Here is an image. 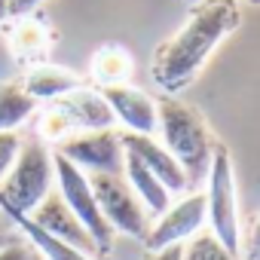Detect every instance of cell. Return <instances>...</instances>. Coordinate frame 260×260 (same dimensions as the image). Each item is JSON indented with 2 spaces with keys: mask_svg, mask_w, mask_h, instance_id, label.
<instances>
[{
  "mask_svg": "<svg viewBox=\"0 0 260 260\" xmlns=\"http://www.w3.org/2000/svg\"><path fill=\"white\" fill-rule=\"evenodd\" d=\"M156 128L162 135V147L178 159L190 187L205 181L217 144L211 141V132H208L202 113L178 101L175 95H169L156 101Z\"/></svg>",
  "mask_w": 260,
  "mask_h": 260,
  "instance_id": "2",
  "label": "cell"
},
{
  "mask_svg": "<svg viewBox=\"0 0 260 260\" xmlns=\"http://www.w3.org/2000/svg\"><path fill=\"white\" fill-rule=\"evenodd\" d=\"M52 104L71 119L74 135L77 132H104V128H113V122H116L113 119V110L107 107V101H104V95L98 89L80 86V89L68 92L64 98H58Z\"/></svg>",
  "mask_w": 260,
  "mask_h": 260,
  "instance_id": "12",
  "label": "cell"
},
{
  "mask_svg": "<svg viewBox=\"0 0 260 260\" xmlns=\"http://www.w3.org/2000/svg\"><path fill=\"white\" fill-rule=\"evenodd\" d=\"M181 254H184V245H175V248H166L159 254H150V260H181Z\"/></svg>",
  "mask_w": 260,
  "mask_h": 260,
  "instance_id": "25",
  "label": "cell"
},
{
  "mask_svg": "<svg viewBox=\"0 0 260 260\" xmlns=\"http://www.w3.org/2000/svg\"><path fill=\"white\" fill-rule=\"evenodd\" d=\"M248 4H260V0H248Z\"/></svg>",
  "mask_w": 260,
  "mask_h": 260,
  "instance_id": "27",
  "label": "cell"
},
{
  "mask_svg": "<svg viewBox=\"0 0 260 260\" xmlns=\"http://www.w3.org/2000/svg\"><path fill=\"white\" fill-rule=\"evenodd\" d=\"M128 74H132V55L122 46H104L92 55V80L98 83V89L122 86L128 83Z\"/></svg>",
  "mask_w": 260,
  "mask_h": 260,
  "instance_id": "16",
  "label": "cell"
},
{
  "mask_svg": "<svg viewBox=\"0 0 260 260\" xmlns=\"http://www.w3.org/2000/svg\"><path fill=\"white\" fill-rule=\"evenodd\" d=\"M55 153L83 169L86 175H122L125 147L113 128L104 132H77L55 144Z\"/></svg>",
  "mask_w": 260,
  "mask_h": 260,
  "instance_id": "7",
  "label": "cell"
},
{
  "mask_svg": "<svg viewBox=\"0 0 260 260\" xmlns=\"http://www.w3.org/2000/svg\"><path fill=\"white\" fill-rule=\"evenodd\" d=\"M181 260H242V257L230 254V251L211 236V230H199V233L184 245Z\"/></svg>",
  "mask_w": 260,
  "mask_h": 260,
  "instance_id": "19",
  "label": "cell"
},
{
  "mask_svg": "<svg viewBox=\"0 0 260 260\" xmlns=\"http://www.w3.org/2000/svg\"><path fill=\"white\" fill-rule=\"evenodd\" d=\"M71 135H74L71 119H68L55 104H49V107L43 110V116H40V141L61 144V141H64V138H71Z\"/></svg>",
  "mask_w": 260,
  "mask_h": 260,
  "instance_id": "20",
  "label": "cell"
},
{
  "mask_svg": "<svg viewBox=\"0 0 260 260\" xmlns=\"http://www.w3.org/2000/svg\"><path fill=\"white\" fill-rule=\"evenodd\" d=\"M122 178L128 181V187L135 190V196L141 199V205L147 208L150 217H159L162 211H169L172 205V193L166 190V184L135 156L125 150V162H122Z\"/></svg>",
  "mask_w": 260,
  "mask_h": 260,
  "instance_id": "14",
  "label": "cell"
},
{
  "mask_svg": "<svg viewBox=\"0 0 260 260\" xmlns=\"http://www.w3.org/2000/svg\"><path fill=\"white\" fill-rule=\"evenodd\" d=\"M119 138H122V147H125L128 153H135V156H138L162 184H166L169 193H184V190H190V181H187L184 169L178 166V159H175L153 135H132V132H122Z\"/></svg>",
  "mask_w": 260,
  "mask_h": 260,
  "instance_id": "11",
  "label": "cell"
},
{
  "mask_svg": "<svg viewBox=\"0 0 260 260\" xmlns=\"http://www.w3.org/2000/svg\"><path fill=\"white\" fill-rule=\"evenodd\" d=\"M28 217H31L40 230H46L49 236H55V239H61V242H68V245H74V248L92 254V257H98L92 236L83 230V223H80L77 214L68 208V202L61 199L58 190H52V193H49V196H46L31 214H28Z\"/></svg>",
  "mask_w": 260,
  "mask_h": 260,
  "instance_id": "10",
  "label": "cell"
},
{
  "mask_svg": "<svg viewBox=\"0 0 260 260\" xmlns=\"http://www.w3.org/2000/svg\"><path fill=\"white\" fill-rule=\"evenodd\" d=\"M89 187H92L98 208L113 233L144 242V236L150 230V214L122 175H89Z\"/></svg>",
  "mask_w": 260,
  "mask_h": 260,
  "instance_id": "6",
  "label": "cell"
},
{
  "mask_svg": "<svg viewBox=\"0 0 260 260\" xmlns=\"http://www.w3.org/2000/svg\"><path fill=\"white\" fill-rule=\"evenodd\" d=\"M7 4L10 0H0V22H4V16H7Z\"/></svg>",
  "mask_w": 260,
  "mask_h": 260,
  "instance_id": "26",
  "label": "cell"
},
{
  "mask_svg": "<svg viewBox=\"0 0 260 260\" xmlns=\"http://www.w3.org/2000/svg\"><path fill=\"white\" fill-rule=\"evenodd\" d=\"M52 184H55V166L49 147L40 138H28L22 141L13 169L0 181V202H7L22 214H31L52 193Z\"/></svg>",
  "mask_w": 260,
  "mask_h": 260,
  "instance_id": "3",
  "label": "cell"
},
{
  "mask_svg": "<svg viewBox=\"0 0 260 260\" xmlns=\"http://www.w3.org/2000/svg\"><path fill=\"white\" fill-rule=\"evenodd\" d=\"M83 86V80L74 74V71H68V68H58V64H37V68H31L28 74H25V80H22V89L34 98V101H58V98H64L68 92H74V89H80Z\"/></svg>",
  "mask_w": 260,
  "mask_h": 260,
  "instance_id": "15",
  "label": "cell"
},
{
  "mask_svg": "<svg viewBox=\"0 0 260 260\" xmlns=\"http://www.w3.org/2000/svg\"><path fill=\"white\" fill-rule=\"evenodd\" d=\"M43 4V0H10V4H7V16H28L34 7H40Z\"/></svg>",
  "mask_w": 260,
  "mask_h": 260,
  "instance_id": "24",
  "label": "cell"
},
{
  "mask_svg": "<svg viewBox=\"0 0 260 260\" xmlns=\"http://www.w3.org/2000/svg\"><path fill=\"white\" fill-rule=\"evenodd\" d=\"M239 19L242 13L236 0H202L187 25L156 49L153 80L166 92H181L190 86L211 52L239 28Z\"/></svg>",
  "mask_w": 260,
  "mask_h": 260,
  "instance_id": "1",
  "label": "cell"
},
{
  "mask_svg": "<svg viewBox=\"0 0 260 260\" xmlns=\"http://www.w3.org/2000/svg\"><path fill=\"white\" fill-rule=\"evenodd\" d=\"M19 147H22L19 132H0V181H4L7 172L13 169V162L19 156Z\"/></svg>",
  "mask_w": 260,
  "mask_h": 260,
  "instance_id": "21",
  "label": "cell"
},
{
  "mask_svg": "<svg viewBox=\"0 0 260 260\" xmlns=\"http://www.w3.org/2000/svg\"><path fill=\"white\" fill-rule=\"evenodd\" d=\"M10 46H13L16 58H22V61H37V58H43L46 49H49V31H46L40 22H34V19H22V22L13 28V34H10Z\"/></svg>",
  "mask_w": 260,
  "mask_h": 260,
  "instance_id": "18",
  "label": "cell"
},
{
  "mask_svg": "<svg viewBox=\"0 0 260 260\" xmlns=\"http://www.w3.org/2000/svg\"><path fill=\"white\" fill-rule=\"evenodd\" d=\"M202 223H205V193L196 190V193L184 196L181 202L169 205V211H162L156 217V223L144 236V248L150 254H159L166 248L184 245L202 230Z\"/></svg>",
  "mask_w": 260,
  "mask_h": 260,
  "instance_id": "8",
  "label": "cell"
},
{
  "mask_svg": "<svg viewBox=\"0 0 260 260\" xmlns=\"http://www.w3.org/2000/svg\"><path fill=\"white\" fill-rule=\"evenodd\" d=\"M0 260H40V257L25 242H7V245H0Z\"/></svg>",
  "mask_w": 260,
  "mask_h": 260,
  "instance_id": "23",
  "label": "cell"
},
{
  "mask_svg": "<svg viewBox=\"0 0 260 260\" xmlns=\"http://www.w3.org/2000/svg\"><path fill=\"white\" fill-rule=\"evenodd\" d=\"M0 245H4V239H0Z\"/></svg>",
  "mask_w": 260,
  "mask_h": 260,
  "instance_id": "28",
  "label": "cell"
},
{
  "mask_svg": "<svg viewBox=\"0 0 260 260\" xmlns=\"http://www.w3.org/2000/svg\"><path fill=\"white\" fill-rule=\"evenodd\" d=\"M37 110V101L22 89V83L0 86V132H16V128L31 119Z\"/></svg>",
  "mask_w": 260,
  "mask_h": 260,
  "instance_id": "17",
  "label": "cell"
},
{
  "mask_svg": "<svg viewBox=\"0 0 260 260\" xmlns=\"http://www.w3.org/2000/svg\"><path fill=\"white\" fill-rule=\"evenodd\" d=\"M52 166H55L58 193L68 202V208L77 214V220L83 223V230L92 236L98 260H110V254H113V236L116 233L110 230V223L104 220V214L98 208V199H95V193L89 187V175L83 169H77L74 162H68L64 156H58V153H52Z\"/></svg>",
  "mask_w": 260,
  "mask_h": 260,
  "instance_id": "5",
  "label": "cell"
},
{
  "mask_svg": "<svg viewBox=\"0 0 260 260\" xmlns=\"http://www.w3.org/2000/svg\"><path fill=\"white\" fill-rule=\"evenodd\" d=\"M208 193H205V220L211 223V236L236 257H242V223H239V199H236V175L233 159L223 144L214 147V159L208 169Z\"/></svg>",
  "mask_w": 260,
  "mask_h": 260,
  "instance_id": "4",
  "label": "cell"
},
{
  "mask_svg": "<svg viewBox=\"0 0 260 260\" xmlns=\"http://www.w3.org/2000/svg\"><path fill=\"white\" fill-rule=\"evenodd\" d=\"M0 211H4V217H7V220H13V223L28 236V245L37 251V257H40V260H92V254H86V251H80V248H74V245H68V242H61V239H55V236H49V233H46V230H40L28 214H22V211L10 208L7 202H0Z\"/></svg>",
  "mask_w": 260,
  "mask_h": 260,
  "instance_id": "13",
  "label": "cell"
},
{
  "mask_svg": "<svg viewBox=\"0 0 260 260\" xmlns=\"http://www.w3.org/2000/svg\"><path fill=\"white\" fill-rule=\"evenodd\" d=\"M242 257L245 260H260V214L251 220L248 226V236L242 242Z\"/></svg>",
  "mask_w": 260,
  "mask_h": 260,
  "instance_id": "22",
  "label": "cell"
},
{
  "mask_svg": "<svg viewBox=\"0 0 260 260\" xmlns=\"http://www.w3.org/2000/svg\"><path fill=\"white\" fill-rule=\"evenodd\" d=\"M107 101V107L113 110V119L122 122L132 135H153L156 132V101L150 95H144L135 86H104L98 89Z\"/></svg>",
  "mask_w": 260,
  "mask_h": 260,
  "instance_id": "9",
  "label": "cell"
}]
</instances>
